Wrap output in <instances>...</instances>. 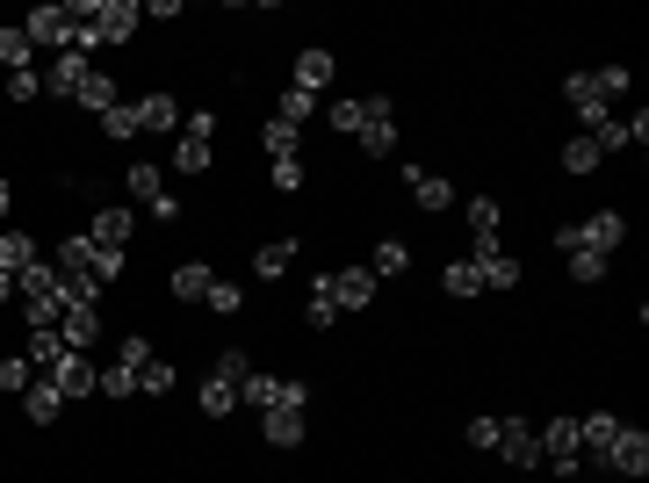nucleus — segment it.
<instances>
[{
    "instance_id": "obj_1",
    "label": "nucleus",
    "mask_w": 649,
    "mask_h": 483,
    "mask_svg": "<svg viewBox=\"0 0 649 483\" xmlns=\"http://www.w3.org/2000/svg\"><path fill=\"white\" fill-rule=\"evenodd\" d=\"M361 108H368V123H361V152H368V159H390L397 152V138H405V130H397V102H390V94H368V102H361Z\"/></svg>"
},
{
    "instance_id": "obj_2",
    "label": "nucleus",
    "mask_w": 649,
    "mask_h": 483,
    "mask_svg": "<svg viewBox=\"0 0 649 483\" xmlns=\"http://www.w3.org/2000/svg\"><path fill=\"white\" fill-rule=\"evenodd\" d=\"M542 433V462L556 469V476H578L584 469V448H578V418H548V426H534Z\"/></svg>"
},
{
    "instance_id": "obj_3",
    "label": "nucleus",
    "mask_w": 649,
    "mask_h": 483,
    "mask_svg": "<svg viewBox=\"0 0 649 483\" xmlns=\"http://www.w3.org/2000/svg\"><path fill=\"white\" fill-rule=\"evenodd\" d=\"M22 36H30L36 51H58V58H66V51H72V15H66V0H58V8H30V15H22Z\"/></svg>"
},
{
    "instance_id": "obj_4",
    "label": "nucleus",
    "mask_w": 649,
    "mask_h": 483,
    "mask_svg": "<svg viewBox=\"0 0 649 483\" xmlns=\"http://www.w3.org/2000/svg\"><path fill=\"white\" fill-rule=\"evenodd\" d=\"M606 469H614V476H635V483H642V476H649V426H628V418H620L614 448H606Z\"/></svg>"
},
{
    "instance_id": "obj_5",
    "label": "nucleus",
    "mask_w": 649,
    "mask_h": 483,
    "mask_svg": "<svg viewBox=\"0 0 649 483\" xmlns=\"http://www.w3.org/2000/svg\"><path fill=\"white\" fill-rule=\"evenodd\" d=\"M44 382H58V398H94V382H102V368H94V361H87V354H72V346H66V354H58V361L52 368H44Z\"/></svg>"
},
{
    "instance_id": "obj_6",
    "label": "nucleus",
    "mask_w": 649,
    "mask_h": 483,
    "mask_svg": "<svg viewBox=\"0 0 649 483\" xmlns=\"http://www.w3.org/2000/svg\"><path fill=\"white\" fill-rule=\"evenodd\" d=\"M340 80V58L324 51V44H310V51H296V66H289V87L296 94H310V102H318L324 87Z\"/></svg>"
},
{
    "instance_id": "obj_7",
    "label": "nucleus",
    "mask_w": 649,
    "mask_h": 483,
    "mask_svg": "<svg viewBox=\"0 0 649 483\" xmlns=\"http://www.w3.org/2000/svg\"><path fill=\"white\" fill-rule=\"evenodd\" d=\"M491 455H505L513 469H542V433H534L527 418H498V448Z\"/></svg>"
},
{
    "instance_id": "obj_8",
    "label": "nucleus",
    "mask_w": 649,
    "mask_h": 483,
    "mask_svg": "<svg viewBox=\"0 0 649 483\" xmlns=\"http://www.w3.org/2000/svg\"><path fill=\"white\" fill-rule=\"evenodd\" d=\"M578 245H584V253H599V260L620 253V245H628V217H620V209H592V217L578 225Z\"/></svg>"
},
{
    "instance_id": "obj_9",
    "label": "nucleus",
    "mask_w": 649,
    "mask_h": 483,
    "mask_svg": "<svg viewBox=\"0 0 649 483\" xmlns=\"http://www.w3.org/2000/svg\"><path fill=\"white\" fill-rule=\"evenodd\" d=\"M324 289H332L340 311H376V275H368V267H332Z\"/></svg>"
},
{
    "instance_id": "obj_10",
    "label": "nucleus",
    "mask_w": 649,
    "mask_h": 483,
    "mask_svg": "<svg viewBox=\"0 0 649 483\" xmlns=\"http://www.w3.org/2000/svg\"><path fill=\"white\" fill-rule=\"evenodd\" d=\"M405 188H411V203L426 209V217L455 209V181H441V173H426V166H405Z\"/></svg>"
},
{
    "instance_id": "obj_11",
    "label": "nucleus",
    "mask_w": 649,
    "mask_h": 483,
    "mask_svg": "<svg viewBox=\"0 0 649 483\" xmlns=\"http://www.w3.org/2000/svg\"><path fill=\"white\" fill-rule=\"evenodd\" d=\"M469 260H477V281H483V289H498V296L520 289V260L505 253V245H477Z\"/></svg>"
},
{
    "instance_id": "obj_12",
    "label": "nucleus",
    "mask_w": 649,
    "mask_h": 483,
    "mask_svg": "<svg viewBox=\"0 0 649 483\" xmlns=\"http://www.w3.org/2000/svg\"><path fill=\"white\" fill-rule=\"evenodd\" d=\"M563 102L578 108V123H584V130H599V123L614 116V108H606V94L592 87V72H570V80H563Z\"/></svg>"
},
{
    "instance_id": "obj_13",
    "label": "nucleus",
    "mask_w": 649,
    "mask_h": 483,
    "mask_svg": "<svg viewBox=\"0 0 649 483\" xmlns=\"http://www.w3.org/2000/svg\"><path fill=\"white\" fill-rule=\"evenodd\" d=\"M130 231H137V217L123 203H109V209H94V225H87V239L102 245V253H123L130 245Z\"/></svg>"
},
{
    "instance_id": "obj_14",
    "label": "nucleus",
    "mask_w": 649,
    "mask_h": 483,
    "mask_svg": "<svg viewBox=\"0 0 649 483\" xmlns=\"http://www.w3.org/2000/svg\"><path fill=\"white\" fill-rule=\"evenodd\" d=\"M614 433H620V418H614V412H584V418H578V448H584V462H592V469H606V448H614Z\"/></svg>"
},
{
    "instance_id": "obj_15",
    "label": "nucleus",
    "mask_w": 649,
    "mask_h": 483,
    "mask_svg": "<svg viewBox=\"0 0 649 483\" xmlns=\"http://www.w3.org/2000/svg\"><path fill=\"white\" fill-rule=\"evenodd\" d=\"M87 72H94V58H80V51H66L52 72H44V94L52 102H80V87H87Z\"/></svg>"
},
{
    "instance_id": "obj_16",
    "label": "nucleus",
    "mask_w": 649,
    "mask_h": 483,
    "mask_svg": "<svg viewBox=\"0 0 649 483\" xmlns=\"http://www.w3.org/2000/svg\"><path fill=\"white\" fill-rule=\"evenodd\" d=\"M137 123H145V138H173V123H181V108H173L167 87H152V94H137Z\"/></svg>"
},
{
    "instance_id": "obj_17",
    "label": "nucleus",
    "mask_w": 649,
    "mask_h": 483,
    "mask_svg": "<svg viewBox=\"0 0 649 483\" xmlns=\"http://www.w3.org/2000/svg\"><path fill=\"white\" fill-rule=\"evenodd\" d=\"M209 281H217V267H209V260H181V267L167 275V289H173V303H203Z\"/></svg>"
},
{
    "instance_id": "obj_18",
    "label": "nucleus",
    "mask_w": 649,
    "mask_h": 483,
    "mask_svg": "<svg viewBox=\"0 0 649 483\" xmlns=\"http://www.w3.org/2000/svg\"><path fill=\"white\" fill-rule=\"evenodd\" d=\"M58 340H66L72 354H87V346L102 340V311H94V303H72V311L58 318Z\"/></svg>"
},
{
    "instance_id": "obj_19",
    "label": "nucleus",
    "mask_w": 649,
    "mask_h": 483,
    "mask_svg": "<svg viewBox=\"0 0 649 483\" xmlns=\"http://www.w3.org/2000/svg\"><path fill=\"white\" fill-rule=\"evenodd\" d=\"M22 418H30V426H58V418H66L58 382H30V390H22Z\"/></svg>"
},
{
    "instance_id": "obj_20",
    "label": "nucleus",
    "mask_w": 649,
    "mask_h": 483,
    "mask_svg": "<svg viewBox=\"0 0 649 483\" xmlns=\"http://www.w3.org/2000/svg\"><path fill=\"white\" fill-rule=\"evenodd\" d=\"M36 260H44V245L30 239V231H0V275H22V267H36Z\"/></svg>"
},
{
    "instance_id": "obj_21",
    "label": "nucleus",
    "mask_w": 649,
    "mask_h": 483,
    "mask_svg": "<svg viewBox=\"0 0 649 483\" xmlns=\"http://www.w3.org/2000/svg\"><path fill=\"white\" fill-rule=\"evenodd\" d=\"M469 231H477V245H498V225H505V203L498 195H469Z\"/></svg>"
},
{
    "instance_id": "obj_22",
    "label": "nucleus",
    "mask_w": 649,
    "mask_h": 483,
    "mask_svg": "<svg viewBox=\"0 0 649 483\" xmlns=\"http://www.w3.org/2000/svg\"><path fill=\"white\" fill-rule=\"evenodd\" d=\"M58 275L66 281H80L87 267H94V239H87V231H72V239H58V260H52Z\"/></svg>"
},
{
    "instance_id": "obj_23",
    "label": "nucleus",
    "mask_w": 649,
    "mask_h": 483,
    "mask_svg": "<svg viewBox=\"0 0 649 483\" xmlns=\"http://www.w3.org/2000/svg\"><path fill=\"white\" fill-rule=\"evenodd\" d=\"M209 159H217V145H209V138H189V130L173 138V173H189V181H195V173H209Z\"/></svg>"
},
{
    "instance_id": "obj_24",
    "label": "nucleus",
    "mask_w": 649,
    "mask_h": 483,
    "mask_svg": "<svg viewBox=\"0 0 649 483\" xmlns=\"http://www.w3.org/2000/svg\"><path fill=\"white\" fill-rule=\"evenodd\" d=\"M36 44L22 36V22H0V72H30Z\"/></svg>"
},
{
    "instance_id": "obj_25",
    "label": "nucleus",
    "mask_w": 649,
    "mask_h": 483,
    "mask_svg": "<svg viewBox=\"0 0 649 483\" xmlns=\"http://www.w3.org/2000/svg\"><path fill=\"white\" fill-rule=\"evenodd\" d=\"M195 404H203V418H231V412H239V382H231V376H209Z\"/></svg>"
},
{
    "instance_id": "obj_26",
    "label": "nucleus",
    "mask_w": 649,
    "mask_h": 483,
    "mask_svg": "<svg viewBox=\"0 0 649 483\" xmlns=\"http://www.w3.org/2000/svg\"><path fill=\"white\" fill-rule=\"evenodd\" d=\"M289 260H296V239H267L253 253V275L260 281H282V275H289Z\"/></svg>"
},
{
    "instance_id": "obj_27",
    "label": "nucleus",
    "mask_w": 649,
    "mask_h": 483,
    "mask_svg": "<svg viewBox=\"0 0 649 483\" xmlns=\"http://www.w3.org/2000/svg\"><path fill=\"white\" fill-rule=\"evenodd\" d=\"M368 275H376V281L411 275V245H405V239H383V245H376V260H368Z\"/></svg>"
},
{
    "instance_id": "obj_28",
    "label": "nucleus",
    "mask_w": 649,
    "mask_h": 483,
    "mask_svg": "<svg viewBox=\"0 0 649 483\" xmlns=\"http://www.w3.org/2000/svg\"><path fill=\"white\" fill-rule=\"evenodd\" d=\"M123 188L145 195V203H159V195H167V173H159L152 159H130V166H123Z\"/></svg>"
},
{
    "instance_id": "obj_29",
    "label": "nucleus",
    "mask_w": 649,
    "mask_h": 483,
    "mask_svg": "<svg viewBox=\"0 0 649 483\" xmlns=\"http://www.w3.org/2000/svg\"><path fill=\"white\" fill-rule=\"evenodd\" d=\"M441 289L455 296V303H477V296H483V281H477V260H447V275H441Z\"/></svg>"
},
{
    "instance_id": "obj_30",
    "label": "nucleus",
    "mask_w": 649,
    "mask_h": 483,
    "mask_svg": "<svg viewBox=\"0 0 649 483\" xmlns=\"http://www.w3.org/2000/svg\"><path fill=\"white\" fill-rule=\"evenodd\" d=\"M260 433H267V448H304V412H267Z\"/></svg>"
},
{
    "instance_id": "obj_31",
    "label": "nucleus",
    "mask_w": 649,
    "mask_h": 483,
    "mask_svg": "<svg viewBox=\"0 0 649 483\" xmlns=\"http://www.w3.org/2000/svg\"><path fill=\"white\" fill-rule=\"evenodd\" d=\"M274 398H282V376H260V368H253V376L239 382V404H246V412H274Z\"/></svg>"
},
{
    "instance_id": "obj_32",
    "label": "nucleus",
    "mask_w": 649,
    "mask_h": 483,
    "mask_svg": "<svg viewBox=\"0 0 649 483\" xmlns=\"http://www.w3.org/2000/svg\"><path fill=\"white\" fill-rule=\"evenodd\" d=\"M102 138H116V145H137V138H145L137 102H116V108H109V116H102Z\"/></svg>"
},
{
    "instance_id": "obj_33",
    "label": "nucleus",
    "mask_w": 649,
    "mask_h": 483,
    "mask_svg": "<svg viewBox=\"0 0 649 483\" xmlns=\"http://www.w3.org/2000/svg\"><path fill=\"white\" fill-rule=\"evenodd\" d=\"M116 102H123L116 80H109V72H87V87H80V108H87V116H109Z\"/></svg>"
},
{
    "instance_id": "obj_34",
    "label": "nucleus",
    "mask_w": 649,
    "mask_h": 483,
    "mask_svg": "<svg viewBox=\"0 0 649 483\" xmlns=\"http://www.w3.org/2000/svg\"><path fill=\"white\" fill-rule=\"evenodd\" d=\"M304 325L324 332V325H340V303H332V289H324V275L310 281V303H304Z\"/></svg>"
},
{
    "instance_id": "obj_35",
    "label": "nucleus",
    "mask_w": 649,
    "mask_h": 483,
    "mask_svg": "<svg viewBox=\"0 0 649 483\" xmlns=\"http://www.w3.org/2000/svg\"><path fill=\"white\" fill-rule=\"evenodd\" d=\"M324 123H332L340 138H361V123H368V108H361L354 94H340V102H324Z\"/></svg>"
},
{
    "instance_id": "obj_36",
    "label": "nucleus",
    "mask_w": 649,
    "mask_h": 483,
    "mask_svg": "<svg viewBox=\"0 0 649 483\" xmlns=\"http://www.w3.org/2000/svg\"><path fill=\"white\" fill-rule=\"evenodd\" d=\"M58 354H66V340H58V325H30V354H22V361H30V368H52Z\"/></svg>"
},
{
    "instance_id": "obj_37",
    "label": "nucleus",
    "mask_w": 649,
    "mask_h": 483,
    "mask_svg": "<svg viewBox=\"0 0 649 483\" xmlns=\"http://www.w3.org/2000/svg\"><path fill=\"white\" fill-rule=\"evenodd\" d=\"M137 390H145V398H173V361H159V354H152V361L137 368Z\"/></svg>"
},
{
    "instance_id": "obj_38",
    "label": "nucleus",
    "mask_w": 649,
    "mask_h": 483,
    "mask_svg": "<svg viewBox=\"0 0 649 483\" xmlns=\"http://www.w3.org/2000/svg\"><path fill=\"white\" fill-rule=\"evenodd\" d=\"M260 152L267 159H296V130L282 116H267V130H260Z\"/></svg>"
},
{
    "instance_id": "obj_39",
    "label": "nucleus",
    "mask_w": 649,
    "mask_h": 483,
    "mask_svg": "<svg viewBox=\"0 0 649 483\" xmlns=\"http://www.w3.org/2000/svg\"><path fill=\"white\" fill-rule=\"evenodd\" d=\"M130 390H137V368H102V382H94V398H109V404H123V398H130Z\"/></svg>"
},
{
    "instance_id": "obj_40",
    "label": "nucleus",
    "mask_w": 649,
    "mask_h": 483,
    "mask_svg": "<svg viewBox=\"0 0 649 483\" xmlns=\"http://www.w3.org/2000/svg\"><path fill=\"white\" fill-rule=\"evenodd\" d=\"M592 87L606 94V108H614L620 94H635V72H628V66H599V72H592Z\"/></svg>"
},
{
    "instance_id": "obj_41",
    "label": "nucleus",
    "mask_w": 649,
    "mask_h": 483,
    "mask_svg": "<svg viewBox=\"0 0 649 483\" xmlns=\"http://www.w3.org/2000/svg\"><path fill=\"white\" fill-rule=\"evenodd\" d=\"M203 303H209V311H217V318H231V311H246V289H239V281H209V296H203Z\"/></svg>"
},
{
    "instance_id": "obj_42",
    "label": "nucleus",
    "mask_w": 649,
    "mask_h": 483,
    "mask_svg": "<svg viewBox=\"0 0 649 483\" xmlns=\"http://www.w3.org/2000/svg\"><path fill=\"white\" fill-rule=\"evenodd\" d=\"M310 108H318L310 94H296V87H282V102H274V116L289 123V130H304V123H310Z\"/></svg>"
},
{
    "instance_id": "obj_43",
    "label": "nucleus",
    "mask_w": 649,
    "mask_h": 483,
    "mask_svg": "<svg viewBox=\"0 0 649 483\" xmlns=\"http://www.w3.org/2000/svg\"><path fill=\"white\" fill-rule=\"evenodd\" d=\"M563 173H599V145L592 138H563Z\"/></svg>"
},
{
    "instance_id": "obj_44",
    "label": "nucleus",
    "mask_w": 649,
    "mask_h": 483,
    "mask_svg": "<svg viewBox=\"0 0 649 483\" xmlns=\"http://www.w3.org/2000/svg\"><path fill=\"white\" fill-rule=\"evenodd\" d=\"M563 267H570V281H584V289H592V281H606V260L584 253V245H578V253H563Z\"/></svg>"
},
{
    "instance_id": "obj_45",
    "label": "nucleus",
    "mask_w": 649,
    "mask_h": 483,
    "mask_svg": "<svg viewBox=\"0 0 649 483\" xmlns=\"http://www.w3.org/2000/svg\"><path fill=\"white\" fill-rule=\"evenodd\" d=\"M30 390V361L22 354H0V398H22Z\"/></svg>"
},
{
    "instance_id": "obj_46",
    "label": "nucleus",
    "mask_w": 649,
    "mask_h": 483,
    "mask_svg": "<svg viewBox=\"0 0 649 483\" xmlns=\"http://www.w3.org/2000/svg\"><path fill=\"white\" fill-rule=\"evenodd\" d=\"M267 181H274V195H296L304 188V159H267Z\"/></svg>"
},
{
    "instance_id": "obj_47",
    "label": "nucleus",
    "mask_w": 649,
    "mask_h": 483,
    "mask_svg": "<svg viewBox=\"0 0 649 483\" xmlns=\"http://www.w3.org/2000/svg\"><path fill=\"white\" fill-rule=\"evenodd\" d=\"M462 448L491 455V448H498V418H491V412H483V418H469V426H462Z\"/></svg>"
},
{
    "instance_id": "obj_48",
    "label": "nucleus",
    "mask_w": 649,
    "mask_h": 483,
    "mask_svg": "<svg viewBox=\"0 0 649 483\" xmlns=\"http://www.w3.org/2000/svg\"><path fill=\"white\" fill-rule=\"evenodd\" d=\"M36 94H44V72H8V102H36Z\"/></svg>"
},
{
    "instance_id": "obj_49",
    "label": "nucleus",
    "mask_w": 649,
    "mask_h": 483,
    "mask_svg": "<svg viewBox=\"0 0 649 483\" xmlns=\"http://www.w3.org/2000/svg\"><path fill=\"white\" fill-rule=\"evenodd\" d=\"M116 361H123V368H145V361H152V340H145V332H130V340L116 346Z\"/></svg>"
},
{
    "instance_id": "obj_50",
    "label": "nucleus",
    "mask_w": 649,
    "mask_h": 483,
    "mask_svg": "<svg viewBox=\"0 0 649 483\" xmlns=\"http://www.w3.org/2000/svg\"><path fill=\"white\" fill-rule=\"evenodd\" d=\"M217 376H231V382H246V376H253V361H246L239 346H231V354H224V361H217Z\"/></svg>"
},
{
    "instance_id": "obj_51",
    "label": "nucleus",
    "mask_w": 649,
    "mask_h": 483,
    "mask_svg": "<svg viewBox=\"0 0 649 483\" xmlns=\"http://www.w3.org/2000/svg\"><path fill=\"white\" fill-rule=\"evenodd\" d=\"M620 130H628V145L649 138V108H635V116H620Z\"/></svg>"
},
{
    "instance_id": "obj_52",
    "label": "nucleus",
    "mask_w": 649,
    "mask_h": 483,
    "mask_svg": "<svg viewBox=\"0 0 649 483\" xmlns=\"http://www.w3.org/2000/svg\"><path fill=\"white\" fill-rule=\"evenodd\" d=\"M8 303H15V275H0V311H8Z\"/></svg>"
},
{
    "instance_id": "obj_53",
    "label": "nucleus",
    "mask_w": 649,
    "mask_h": 483,
    "mask_svg": "<svg viewBox=\"0 0 649 483\" xmlns=\"http://www.w3.org/2000/svg\"><path fill=\"white\" fill-rule=\"evenodd\" d=\"M8 209H15V188H8V173H0V217H8Z\"/></svg>"
}]
</instances>
